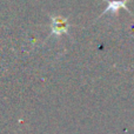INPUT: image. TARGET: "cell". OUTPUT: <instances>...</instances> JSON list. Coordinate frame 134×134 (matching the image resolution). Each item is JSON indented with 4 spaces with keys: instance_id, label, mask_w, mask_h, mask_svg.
Wrapping results in <instances>:
<instances>
[{
    "instance_id": "1",
    "label": "cell",
    "mask_w": 134,
    "mask_h": 134,
    "mask_svg": "<svg viewBox=\"0 0 134 134\" xmlns=\"http://www.w3.org/2000/svg\"><path fill=\"white\" fill-rule=\"evenodd\" d=\"M68 23L63 16H52V35L60 37L68 33Z\"/></svg>"
},
{
    "instance_id": "2",
    "label": "cell",
    "mask_w": 134,
    "mask_h": 134,
    "mask_svg": "<svg viewBox=\"0 0 134 134\" xmlns=\"http://www.w3.org/2000/svg\"><path fill=\"white\" fill-rule=\"evenodd\" d=\"M108 1V5H107V7L105 8L104 13H113V14H116L118 13V11L120 8H124L126 9V11H128L127 6H126V2L130 1V0H107Z\"/></svg>"
}]
</instances>
